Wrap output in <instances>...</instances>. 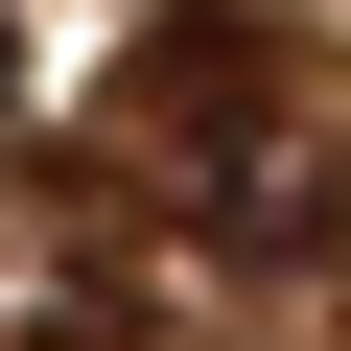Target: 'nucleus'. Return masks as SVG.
<instances>
[{
  "label": "nucleus",
  "instance_id": "obj_1",
  "mask_svg": "<svg viewBox=\"0 0 351 351\" xmlns=\"http://www.w3.org/2000/svg\"><path fill=\"white\" fill-rule=\"evenodd\" d=\"M258 117H281V47L234 24V0H164V24L117 47V141H141V164H211V188H234Z\"/></svg>",
  "mask_w": 351,
  "mask_h": 351
},
{
  "label": "nucleus",
  "instance_id": "obj_3",
  "mask_svg": "<svg viewBox=\"0 0 351 351\" xmlns=\"http://www.w3.org/2000/svg\"><path fill=\"white\" fill-rule=\"evenodd\" d=\"M24 351H141V304H117V281H47V304H24Z\"/></svg>",
  "mask_w": 351,
  "mask_h": 351
},
{
  "label": "nucleus",
  "instance_id": "obj_4",
  "mask_svg": "<svg viewBox=\"0 0 351 351\" xmlns=\"http://www.w3.org/2000/svg\"><path fill=\"white\" fill-rule=\"evenodd\" d=\"M0 117H24V24H0Z\"/></svg>",
  "mask_w": 351,
  "mask_h": 351
},
{
  "label": "nucleus",
  "instance_id": "obj_2",
  "mask_svg": "<svg viewBox=\"0 0 351 351\" xmlns=\"http://www.w3.org/2000/svg\"><path fill=\"white\" fill-rule=\"evenodd\" d=\"M211 234H258V258H328V164H258V188H211Z\"/></svg>",
  "mask_w": 351,
  "mask_h": 351
}]
</instances>
